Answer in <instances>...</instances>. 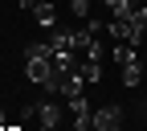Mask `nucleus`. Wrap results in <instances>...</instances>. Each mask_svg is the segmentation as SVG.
I'll return each instance as SVG.
<instances>
[{
  "label": "nucleus",
  "instance_id": "f257e3e1",
  "mask_svg": "<svg viewBox=\"0 0 147 131\" xmlns=\"http://www.w3.org/2000/svg\"><path fill=\"white\" fill-rule=\"evenodd\" d=\"M90 127H94V131H110V127H123V107H119V102H106V107H98L94 115H90Z\"/></svg>",
  "mask_w": 147,
  "mask_h": 131
},
{
  "label": "nucleus",
  "instance_id": "f03ea898",
  "mask_svg": "<svg viewBox=\"0 0 147 131\" xmlns=\"http://www.w3.org/2000/svg\"><path fill=\"white\" fill-rule=\"evenodd\" d=\"M53 74H57V70H53V58H29V62H25V78L37 82V86H45Z\"/></svg>",
  "mask_w": 147,
  "mask_h": 131
},
{
  "label": "nucleus",
  "instance_id": "7ed1b4c3",
  "mask_svg": "<svg viewBox=\"0 0 147 131\" xmlns=\"http://www.w3.org/2000/svg\"><path fill=\"white\" fill-rule=\"evenodd\" d=\"M33 21L41 25V29H53V21H57V8H53L49 0H37V4H33Z\"/></svg>",
  "mask_w": 147,
  "mask_h": 131
},
{
  "label": "nucleus",
  "instance_id": "20e7f679",
  "mask_svg": "<svg viewBox=\"0 0 147 131\" xmlns=\"http://www.w3.org/2000/svg\"><path fill=\"white\" fill-rule=\"evenodd\" d=\"M49 41H53V53H74V49H82V45H78V33H65V29H57Z\"/></svg>",
  "mask_w": 147,
  "mask_h": 131
},
{
  "label": "nucleus",
  "instance_id": "39448f33",
  "mask_svg": "<svg viewBox=\"0 0 147 131\" xmlns=\"http://www.w3.org/2000/svg\"><path fill=\"white\" fill-rule=\"evenodd\" d=\"M37 119H41V127H61V111H57V102H37Z\"/></svg>",
  "mask_w": 147,
  "mask_h": 131
},
{
  "label": "nucleus",
  "instance_id": "423d86ee",
  "mask_svg": "<svg viewBox=\"0 0 147 131\" xmlns=\"http://www.w3.org/2000/svg\"><path fill=\"white\" fill-rule=\"evenodd\" d=\"M82 82H86V78H82L78 70L65 74V78H61V98H78V94H82Z\"/></svg>",
  "mask_w": 147,
  "mask_h": 131
},
{
  "label": "nucleus",
  "instance_id": "0eeeda50",
  "mask_svg": "<svg viewBox=\"0 0 147 131\" xmlns=\"http://www.w3.org/2000/svg\"><path fill=\"white\" fill-rule=\"evenodd\" d=\"M29 58H53V41H29L25 45V62Z\"/></svg>",
  "mask_w": 147,
  "mask_h": 131
},
{
  "label": "nucleus",
  "instance_id": "6e6552de",
  "mask_svg": "<svg viewBox=\"0 0 147 131\" xmlns=\"http://www.w3.org/2000/svg\"><path fill=\"white\" fill-rule=\"evenodd\" d=\"M139 82H143L139 62H127V66H123V86H139Z\"/></svg>",
  "mask_w": 147,
  "mask_h": 131
},
{
  "label": "nucleus",
  "instance_id": "1a4fd4ad",
  "mask_svg": "<svg viewBox=\"0 0 147 131\" xmlns=\"http://www.w3.org/2000/svg\"><path fill=\"white\" fill-rule=\"evenodd\" d=\"M53 70H57L61 78H65V74H74V53H53Z\"/></svg>",
  "mask_w": 147,
  "mask_h": 131
},
{
  "label": "nucleus",
  "instance_id": "9d476101",
  "mask_svg": "<svg viewBox=\"0 0 147 131\" xmlns=\"http://www.w3.org/2000/svg\"><path fill=\"white\" fill-rule=\"evenodd\" d=\"M115 62H119V66H127V62H135V45H127V41H119V45H115Z\"/></svg>",
  "mask_w": 147,
  "mask_h": 131
},
{
  "label": "nucleus",
  "instance_id": "9b49d317",
  "mask_svg": "<svg viewBox=\"0 0 147 131\" xmlns=\"http://www.w3.org/2000/svg\"><path fill=\"white\" fill-rule=\"evenodd\" d=\"M127 21H131V25H135L139 33L147 29V8H143V0H139V4H135V12H131V16H127Z\"/></svg>",
  "mask_w": 147,
  "mask_h": 131
},
{
  "label": "nucleus",
  "instance_id": "f8f14e48",
  "mask_svg": "<svg viewBox=\"0 0 147 131\" xmlns=\"http://www.w3.org/2000/svg\"><path fill=\"white\" fill-rule=\"evenodd\" d=\"M82 78H86V82H98V78H102V66H98V62H86V66H82Z\"/></svg>",
  "mask_w": 147,
  "mask_h": 131
},
{
  "label": "nucleus",
  "instance_id": "ddd939ff",
  "mask_svg": "<svg viewBox=\"0 0 147 131\" xmlns=\"http://www.w3.org/2000/svg\"><path fill=\"white\" fill-rule=\"evenodd\" d=\"M69 111H74V119H90V111H86V98H69Z\"/></svg>",
  "mask_w": 147,
  "mask_h": 131
},
{
  "label": "nucleus",
  "instance_id": "4468645a",
  "mask_svg": "<svg viewBox=\"0 0 147 131\" xmlns=\"http://www.w3.org/2000/svg\"><path fill=\"white\" fill-rule=\"evenodd\" d=\"M69 12L74 16H90V0H69Z\"/></svg>",
  "mask_w": 147,
  "mask_h": 131
},
{
  "label": "nucleus",
  "instance_id": "2eb2a0df",
  "mask_svg": "<svg viewBox=\"0 0 147 131\" xmlns=\"http://www.w3.org/2000/svg\"><path fill=\"white\" fill-rule=\"evenodd\" d=\"M102 4H106V8H115V4H119V0H102Z\"/></svg>",
  "mask_w": 147,
  "mask_h": 131
},
{
  "label": "nucleus",
  "instance_id": "dca6fc26",
  "mask_svg": "<svg viewBox=\"0 0 147 131\" xmlns=\"http://www.w3.org/2000/svg\"><path fill=\"white\" fill-rule=\"evenodd\" d=\"M0 131H4V111H0Z\"/></svg>",
  "mask_w": 147,
  "mask_h": 131
},
{
  "label": "nucleus",
  "instance_id": "f3484780",
  "mask_svg": "<svg viewBox=\"0 0 147 131\" xmlns=\"http://www.w3.org/2000/svg\"><path fill=\"white\" fill-rule=\"evenodd\" d=\"M41 131H61V127H41Z\"/></svg>",
  "mask_w": 147,
  "mask_h": 131
},
{
  "label": "nucleus",
  "instance_id": "a211bd4d",
  "mask_svg": "<svg viewBox=\"0 0 147 131\" xmlns=\"http://www.w3.org/2000/svg\"><path fill=\"white\" fill-rule=\"evenodd\" d=\"M110 131H123V127H110Z\"/></svg>",
  "mask_w": 147,
  "mask_h": 131
},
{
  "label": "nucleus",
  "instance_id": "6ab92c4d",
  "mask_svg": "<svg viewBox=\"0 0 147 131\" xmlns=\"http://www.w3.org/2000/svg\"><path fill=\"white\" fill-rule=\"evenodd\" d=\"M74 131H82V127H74Z\"/></svg>",
  "mask_w": 147,
  "mask_h": 131
}]
</instances>
